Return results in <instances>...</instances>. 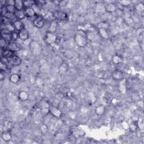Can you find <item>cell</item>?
Returning a JSON list of instances; mask_svg holds the SVG:
<instances>
[{
  "mask_svg": "<svg viewBox=\"0 0 144 144\" xmlns=\"http://www.w3.org/2000/svg\"><path fill=\"white\" fill-rule=\"evenodd\" d=\"M75 41L78 46L85 47L88 42V38L87 37L86 32L83 30H78L75 35Z\"/></svg>",
  "mask_w": 144,
  "mask_h": 144,
  "instance_id": "cell-1",
  "label": "cell"
},
{
  "mask_svg": "<svg viewBox=\"0 0 144 144\" xmlns=\"http://www.w3.org/2000/svg\"><path fill=\"white\" fill-rule=\"evenodd\" d=\"M58 36L55 33H51L46 32L45 40L46 42L49 45H52L55 43L57 40Z\"/></svg>",
  "mask_w": 144,
  "mask_h": 144,
  "instance_id": "cell-2",
  "label": "cell"
},
{
  "mask_svg": "<svg viewBox=\"0 0 144 144\" xmlns=\"http://www.w3.org/2000/svg\"><path fill=\"white\" fill-rule=\"evenodd\" d=\"M7 62L9 63L10 65H12L14 67H17L22 63V60L20 59L18 56H16L15 55L12 56L11 57L8 58L6 59Z\"/></svg>",
  "mask_w": 144,
  "mask_h": 144,
  "instance_id": "cell-3",
  "label": "cell"
},
{
  "mask_svg": "<svg viewBox=\"0 0 144 144\" xmlns=\"http://www.w3.org/2000/svg\"><path fill=\"white\" fill-rule=\"evenodd\" d=\"M49 111L50 114H51L54 117L57 118H60L63 115L62 111L57 106L50 105V107L49 108Z\"/></svg>",
  "mask_w": 144,
  "mask_h": 144,
  "instance_id": "cell-4",
  "label": "cell"
},
{
  "mask_svg": "<svg viewBox=\"0 0 144 144\" xmlns=\"http://www.w3.org/2000/svg\"><path fill=\"white\" fill-rule=\"evenodd\" d=\"M45 21L44 19L41 16H36L34 20H33V24L35 27L40 29L43 27V26L45 25Z\"/></svg>",
  "mask_w": 144,
  "mask_h": 144,
  "instance_id": "cell-5",
  "label": "cell"
},
{
  "mask_svg": "<svg viewBox=\"0 0 144 144\" xmlns=\"http://www.w3.org/2000/svg\"><path fill=\"white\" fill-rule=\"evenodd\" d=\"M54 16L55 19L60 20H67L68 19V14L62 11H56L54 12Z\"/></svg>",
  "mask_w": 144,
  "mask_h": 144,
  "instance_id": "cell-6",
  "label": "cell"
},
{
  "mask_svg": "<svg viewBox=\"0 0 144 144\" xmlns=\"http://www.w3.org/2000/svg\"><path fill=\"white\" fill-rule=\"evenodd\" d=\"M104 10L108 13L113 14L117 11V7L114 3L112 2L108 3L104 5Z\"/></svg>",
  "mask_w": 144,
  "mask_h": 144,
  "instance_id": "cell-7",
  "label": "cell"
},
{
  "mask_svg": "<svg viewBox=\"0 0 144 144\" xmlns=\"http://www.w3.org/2000/svg\"><path fill=\"white\" fill-rule=\"evenodd\" d=\"M112 77L114 80L117 81H121L122 80H123L124 75L123 72L121 71H119V70H115V71L112 72Z\"/></svg>",
  "mask_w": 144,
  "mask_h": 144,
  "instance_id": "cell-8",
  "label": "cell"
},
{
  "mask_svg": "<svg viewBox=\"0 0 144 144\" xmlns=\"http://www.w3.org/2000/svg\"><path fill=\"white\" fill-rule=\"evenodd\" d=\"M19 39L22 41H27L29 38V34L27 30L25 28L23 29L20 32H18Z\"/></svg>",
  "mask_w": 144,
  "mask_h": 144,
  "instance_id": "cell-9",
  "label": "cell"
},
{
  "mask_svg": "<svg viewBox=\"0 0 144 144\" xmlns=\"http://www.w3.org/2000/svg\"><path fill=\"white\" fill-rule=\"evenodd\" d=\"M11 32L7 30L6 29H3L1 30V38H3L8 42H11Z\"/></svg>",
  "mask_w": 144,
  "mask_h": 144,
  "instance_id": "cell-10",
  "label": "cell"
},
{
  "mask_svg": "<svg viewBox=\"0 0 144 144\" xmlns=\"http://www.w3.org/2000/svg\"><path fill=\"white\" fill-rule=\"evenodd\" d=\"M106 110V108L105 106L104 105H100L97 106L95 109V114L98 116H102L105 113Z\"/></svg>",
  "mask_w": 144,
  "mask_h": 144,
  "instance_id": "cell-11",
  "label": "cell"
},
{
  "mask_svg": "<svg viewBox=\"0 0 144 144\" xmlns=\"http://www.w3.org/2000/svg\"><path fill=\"white\" fill-rule=\"evenodd\" d=\"M29 95L27 92L25 91H21L18 95V99L21 101L25 102L29 99Z\"/></svg>",
  "mask_w": 144,
  "mask_h": 144,
  "instance_id": "cell-12",
  "label": "cell"
},
{
  "mask_svg": "<svg viewBox=\"0 0 144 144\" xmlns=\"http://www.w3.org/2000/svg\"><path fill=\"white\" fill-rule=\"evenodd\" d=\"M13 24H14L15 30L18 32H20V30H21L25 28L23 23L20 20H16V21L13 22Z\"/></svg>",
  "mask_w": 144,
  "mask_h": 144,
  "instance_id": "cell-13",
  "label": "cell"
},
{
  "mask_svg": "<svg viewBox=\"0 0 144 144\" xmlns=\"http://www.w3.org/2000/svg\"><path fill=\"white\" fill-rule=\"evenodd\" d=\"M14 54H15V52L12 51L10 50H8V49H5V50H3V51L2 52V54H1V56H2V58H3V59H7L8 58L11 57L12 56L14 55H15Z\"/></svg>",
  "mask_w": 144,
  "mask_h": 144,
  "instance_id": "cell-14",
  "label": "cell"
},
{
  "mask_svg": "<svg viewBox=\"0 0 144 144\" xmlns=\"http://www.w3.org/2000/svg\"><path fill=\"white\" fill-rule=\"evenodd\" d=\"M12 128V125L9 121L5 122L2 125V129L3 130V132H10Z\"/></svg>",
  "mask_w": 144,
  "mask_h": 144,
  "instance_id": "cell-15",
  "label": "cell"
},
{
  "mask_svg": "<svg viewBox=\"0 0 144 144\" xmlns=\"http://www.w3.org/2000/svg\"><path fill=\"white\" fill-rule=\"evenodd\" d=\"M14 7L16 11L24 10L23 1H21V0H15L14 3Z\"/></svg>",
  "mask_w": 144,
  "mask_h": 144,
  "instance_id": "cell-16",
  "label": "cell"
},
{
  "mask_svg": "<svg viewBox=\"0 0 144 144\" xmlns=\"http://www.w3.org/2000/svg\"><path fill=\"white\" fill-rule=\"evenodd\" d=\"M21 79V77L18 74L16 73H14L12 74V75L10 76L9 77V80L11 82H12V83H17Z\"/></svg>",
  "mask_w": 144,
  "mask_h": 144,
  "instance_id": "cell-17",
  "label": "cell"
},
{
  "mask_svg": "<svg viewBox=\"0 0 144 144\" xmlns=\"http://www.w3.org/2000/svg\"><path fill=\"white\" fill-rule=\"evenodd\" d=\"M14 14L16 18V20H17L21 21L26 17L24 10H20V11H16Z\"/></svg>",
  "mask_w": 144,
  "mask_h": 144,
  "instance_id": "cell-18",
  "label": "cell"
},
{
  "mask_svg": "<svg viewBox=\"0 0 144 144\" xmlns=\"http://www.w3.org/2000/svg\"><path fill=\"white\" fill-rule=\"evenodd\" d=\"M25 13V15L26 17H29V18H30V17H33L34 16H37L36 13L34 12V10H33V8L32 7H28V8H26L24 9Z\"/></svg>",
  "mask_w": 144,
  "mask_h": 144,
  "instance_id": "cell-19",
  "label": "cell"
},
{
  "mask_svg": "<svg viewBox=\"0 0 144 144\" xmlns=\"http://www.w3.org/2000/svg\"><path fill=\"white\" fill-rule=\"evenodd\" d=\"M32 8H33V10H34V12L36 13L37 16H41V12H42V10H41V7L40 6V5H39V4H38L36 2H35V3L34 4V5L32 6Z\"/></svg>",
  "mask_w": 144,
  "mask_h": 144,
  "instance_id": "cell-20",
  "label": "cell"
},
{
  "mask_svg": "<svg viewBox=\"0 0 144 144\" xmlns=\"http://www.w3.org/2000/svg\"><path fill=\"white\" fill-rule=\"evenodd\" d=\"M58 27V23L56 21H53L51 23L49 28L47 32H51V33H55L56 29H57Z\"/></svg>",
  "mask_w": 144,
  "mask_h": 144,
  "instance_id": "cell-21",
  "label": "cell"
},
{
  "mask_svg": "<svg viewBox=\"0 0 144 144\" xmlns=\"http://www.w3.org/2000/svg\"><path fill=\"white\" fill-rule=\"evenodd\" d=\"M110 27V25L109 24L108 22L106 21H103L100 22L99 23L97 24V27L98 29H106L108 30Z\"/></svg>",
  "mask_w": 144,
  "mask_h": 144,
  "instance_id": "cell-22",
  "label": "cell"
},
{
  "mask_svg": "<svg viewBox=\"0 0 144 144\" xmlns=\"http://www.w3.org/2000/svg\"><path fill=\"white\" fill-rule=\"evenodd\" d=\"M1 138L4 141L8 142L11 140L12 136L10 132H3L2 133Z\"/></svg>",
  "mask_w": 144,
  "mask_h": 144,
  "instance_id": "cell-23",
  "label": "cell"
},
{
  "mask_svg": "<svg viewBox=\"0 0 144 144\" xmlns=\"http://www.w3.org/2000/svg\"><path fill=\"white\" fill-rule=\"evenodd\" d=\"M7 49L10 50L12 51L15 52L19 50V47L15 42H10L8 43V45L7 46Z\"/></svg>",
  "mask_w": 144,
  "mask_h": 144,
  "instance_id": "cell-24",
  "label": "cell"
},
{
  "mask_svg": "<svg viewBox=\"0 0 144 144\" xmlns=\"http://www.w3.org/2000/svg\"><path fill=\"white\" fill-rule=\"evenodd\" d=\"M2 16L5 17L6 19H7L9 21H11V22H14V21L16 20V18L14 14H11V13L6 12V14Z\"/></svg>",
  "mask_w": 144,
  "mask_h": 144,
  "instance_id": "cell-25",
  "label": "cell"
},
{
  "mask_svg": "<svg viewBox=\"0 0 144 144\" xmlns=\"http://www.w3.org/2000/svg\"><path fill=\"white\" fill-rule=\"evenodd\" d=\"M98 30H99V33L101 37H103L104 39H106V40L109 38V33L108 32V30L100 29H98Z\"/></svg>",
  "mask_w": 144,
  "mask_h": 144,
  "instance_id": "cell-26",
  "label": "cell"
},
{
  "mask_svg": "<svg viewBox=\"0 0 144 144\" xmlns=\"http://www.w3.org/2000/svg\"><path fill=\"white\" fill-rule=\"evenodd\" d=\"M5 25V29H6L11 33L15 31V29L14 26V24H13V22H10V21H9V22L6 23Z\"/></svg>",
  "mask_w": 144,
  "mask_h": 144,
  "instance_id": "cell-27",
  "label": "cell"
},
{
  "mask_svg": "<svg viewBox=\"0 0 144 144\" xmlns=\"http://www.w3.org/2000/svg\"><path fill=\"white\" fill-rule=\"evenodd\" d=\"M8 43H9V42H8L5 40H4L3 38H0V45H1V48L2 50L7 49Z\"/></svg>",
  "mask_w": 144,
  "mask_h": 144,
  "instance_id": "cell-28",
  "label": "cell"
},
{
  "mask_svg": "<svg viewBox=\"0 0 144 144\" xmlns=\"http://www.w3.org/2000/svg\"><path fill=\"white\" fill-rule=\"evenodd\" d=\"M119 3L122 6L124 7H128L131 5L132 2L129 0H122V1H119Z\"/></svg>",
  "mask_w": 144,
  "mask_h": 144,
  "instance_id": "cell-29",
  "label": "cell"
},
{
  "mask_svg": "<svg viewBox=\"0 0 144 144\" xmlns=\"http://www.w3.org/2000/svg\"><path fill=\"white\" fill-rule=\"evenodd\" d=\"M23 2H24V9H25V8H26L32 7V6L35 3L36 1L27 0V1H23Z\"/></svg>",
  "mask_w": 144,
  "mask_h": 144,
  "instance_id": "cell-30",
  "label": "cell"
},
{
  "mask_svg": "<svg viewBox=\"0 0 144 144\" xmlns=\"http://www.w3.org/2000/svg\"><path fill=\"white\" fill-rule=\"evenodd\" d=\"M11 42H15L17 40V39H19V34L18 32L14 31L13 32H11Z\"/></svg>",
  "mask_w": 144,
  "mask_h": 144,
  "instance_id": "cell-31",
  "label": "cell"
},
{
  "mask_svg": "<svg viewBox=\"0 0 144 144\" xmlns=\"http://www.w3.org/2000/svg\"><path fill=\"white\" fill-rule=\"evenodd\" d=\"M6 9L7 12L11 13V14H15V11H16L14 6L12 5H6Z\"/></svg>",
  "mask_w": 144,
  "mask_h": 144,
  "instance_id": "cell-32",
  "label": "cell"
},
{
  "mask_svg": "<svg viewBox=\"0 0 144 144\" xmlns=\"http://www.w3.org/2000/svg\"><path fill=\"white\" fill-rule=\"evenodd\" d=\"M129 127L131 131H132V132L136 131V130L138 128L137 123L136 124L134 122H131L129 124Z\"/></svg>",
  "mask_w": 144,
  "mask_h": 144,
  "instance_id": "cell-33",
  "label": "cell"
},
{
  "mask_svg": "<svg viewBox=\"0 0 144 144\" xmlns=\"http://www.w3.org/2000/svg\"><path fill=\"white\" fill-rule=\"evenodd\" d=\"M112 61H113V62L114 63V64H118L122 62V59L119 57L118 55H115L113 57Z\"/></svg>",
  "mask_w": 144,
  "mask_h": 144,
  "instance_id": "cell-34",
  "label": "cell"
},
{
  "mask_svg": "<svg viewBox=\"0 0 144 144\" xmlns=\"http://www.w3.org/2000/svg\"><path fill=\"white\" fill-rule=\"evenodd\" d=\"M8 69L7 65L5 63L3 62L2 60L1 61V63H0V71L1 72H6Z\"/></svg>",
  "mask_w": 144,
  "mask_h": 144,
  "instance_id": "cell-35",
  "label": "cell"
},
{
  "mask_svg": "<svg viewBox=\"0 0 144 144\" xmlns=\"http://www.w3.org/2000/svg\"><path fill=\"white\" fill-rule=\"evenodd\" d=\"M50 105L47 103L46 101H41L40 104V108L41 109H49V107H50Z\"/></svg>",
  "mask_w": 144,
  "mask_h": 144,
  "instance_id": "cell-36",
  "label": "cell"
},
{
  "mask_svg": "<svg viewBox=\"0 0 144 144\" xmlns=\"http://www.w3.org/2000/svg\"><path fill=\"white\" fill-rule=\"evenodd\" d=\"M137 10H139L140 12H143L144 10V6L142 3H139L137 5Z\"/></svg>",
  "mask_w": 144,
  "mask_h": 144,
  "instance_id": "cell-37",
  "label": "cell"
},
{
  "mask_svg": "<svg viewBox=\"0 0 144 144\" xmlns=\"http://www.w3.org/2000/svg\"><path fill=\"white\" fill-rule=\"evenodd\" d=\"M14 3L15 1H13V0H7V1H6V5L14 6Z\"/></svg>",
  "mask_w": 144,
  "mask_h": 144,
  "instance_id": "cell-38",
  "label": "cell"
},
{
  "mask_svg": "<svg viewBox=\"0 0 144 144\" xmlns=\"http://www.w3.org/2000/svg\"><path fill=\"white\" fill-rule=\"evenodd\" d=\"M3 78H4V77H3V76L2 72H1V75H0V80H1V81H2Z\"/></svg>",
  "mask_w": 144,
  "mask_h": 144,
  "instance_id": "cell-39",
  "label": "cell"
}]
</instances>
